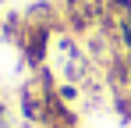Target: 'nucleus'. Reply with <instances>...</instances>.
Wrapping results in <instances>:
<instances>
[{
  "label": "nucleus",
  "instance_id": "obj_4",
  "mask_svg": "<svg viewBox=\"0 0 131 128\" xmlns=\"http://www.w3.org/2000/svg\"><path fill=\"white\" fill-rule=\"evenodd\" d=\"M121 43L131 50V14H128V18H121Z\"/></svg>",
  "mask_w": 131,
  "mask_h": 128
},
{
  "label": "nucleus",
  "instance_id": "obj_2",
  "mask_svg": "<svg viewBox=\"0 0 131 128\" xmlns=\"http://www.w3.org/2000/svg\"><path fill=\"white\" fill-rule=\"evenodd\" d=\"M21 114H25V121H32V125H43L46 121V93L43 89H36V85H25L21 89Z\"/></svg>",
  "mask_w": 131,
  "mask_h": 128
},
{
  "label": "nucleus",
  "instance_id": "obj_1",
  "mask_svg": "<svg viewBox=\"0 0 131 128\" xmlns=\"http://www.w3.org/2000/svg\"><path fill=\"white\" fill-rule=\"evenodd\" d=\"M103 14L99 0H67V21L74 32H85L89 25H96V18Z\"/></svg>",
  "mask_w": 131,
  "mask_h": 128
},
{
  "label": "nucleus",
  "instance_id": "obj_6",
  "mask_svg": "<svg viewBox=\"0 0 131 128\" xmlns=\"http://www.w3.org/2000/svg\"><path fill=\"white\" fill-rule=\"evenodd\" d=\"M0 117H4V100H0Z\"/></svg>",
  "mask_w": 131,
  "mask_h": 128
},
{
  "label": "nucleus",
  "instance_id": "obj_5",
  "mask_svg": "<svg viewBox=\"0 0 131 128\" xmlns=\"http://www.w3.org/2000/svg\"><path fill=\"white\" fill-rule=\"evenodd\" d=\"M57 96H60L64 103H71V100L78 96V89H74V85H60V89H57Z\"/></svg>",
  "mask_w": 131,
  "mask_h": 128
},
{
  "label": "nucleus",
  "instance_id": "obj_3",
  "mask_svg": "<svg viewBox=\"0 0 131 128\" xmlns=\"http://www.w3.org/2000/svg\"><path fill=\"white\" fill-rule=\"evenodd\" d=\"M46 39H50V32H46L43 25H36V29H28L21 36V46H25V57H28V64L32 68H39L46 57Z\"/></svg>",
  "mask_w": 131,
  "mask_h": 128
}]
</instances>
